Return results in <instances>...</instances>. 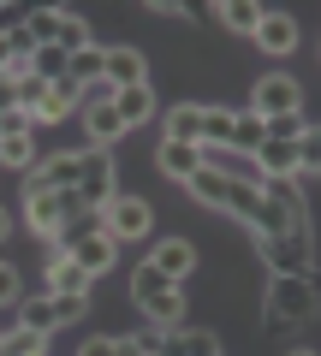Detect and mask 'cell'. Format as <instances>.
<instances>
[{"instance_id":"19","label":"cell","mask_w":321,"mask_h":356,"mask_svg":"<svg viewBox=\"0 0 321 356\" xmlns=\"http://www.w3.org/2000/svg\"><path fill=\"white\" fill-rule=\"evenodd\" d=\"M185 191H191V202L220 208V214H226V191H232V178H226V172H208V166H196V172L185 178Z\"/></svg>"},{"instance_id":"29","label":"cell","mask_w":321,"mask_h":356,"mask_svg":"<svg viewBox=\"0 0 321 356\" xmlns=\"http://www.w3.org/2000/svg\"><path fill=\"white\" fill-rule=\"evenodd\" d=\"M102 60H107V48H95V42L84 54H72V83H84V89L102 83Z\"/></svg>"},{"instance_id":"16","label":"cell","mask_w":321,"mask_h":356,"mask_svg":"<svg viewBox=\"0 0 321 356\" xmlns=\"http://www.w3.org/2000/svg\"><path fill=\"white\" fill-rule=\"evenodd\" d=\"M65 255H72V261L84 267V273H90V280H102L107 267L119 261V243L107 238V232H95V238H84V243H77V250H65Z\"/></svg>"},{"instance_id":"26","label":"cell","mask_w":321,"mask_h":356,"mask_svg":"<svg viewBox=\"0 0 321 356\" xmlns=\"http://www.w3.org/2000/svg\"><path fill=\"white\" fill-rule=\"evenodd\" d=\"M90 24H84V18H77V13H65V6H60V18H54V48H65V54H84V48H90Z\"/></svg>"},{"instance_id":"35","label":"cell","mask_w":321,"mask_h":356,"mask_svg":"<svg viewBox=\"0 0 321 356\" xmlns=\"http://www.w3.org/2000/svg\"><path fill=\"white\" fill-rule=\"evenodd\" d=\"M30 131H36V119H30L24 107H6V113H0V143L6 137H30Z\"/></svg>"},{"instance_id":"2","label":"cell","mask_w":321,"mask_h":356,"mask_svg":"<svg viewBox=\"0 0 321 356\" xmlns=\"http://www.w3.org/2000/svg\"><path fill=\"white\" fill-rule=\"evenodd\" d=\"M131 303H137V315L149 321V327L173 332L185 321V285H173L161 267H149V255H143L137 267H131Z\"/></svg>"},{"instance_id":"21","label":"cell","mask_w":321,"mask_h":356,"mask_svg":"<svg viewBox=\"0 0 321 356\" xmlns=\"http://www.w3.org/2000/svg\"><path fill=\"white\" fill-rule=\"evenodd\" d=\"M167 143H203V102H179L167 107Z\"/></svg>"},{"instance_id":"14","label":"cell","mask_w":321,"mask_h":356,"mask_svg":"<svg viewBox=\"0 0 321 356\" xmlns=\"http://www.w3.org/2000/svg\"><path fill=\"white\" fill-rule=\"evenodd\" d=\"M256 48L274 54V60H285V54L297 48V18H292V13H268V18L256 24Z\"/></svg>"},{"instance_id":"38","label":"cell","mask_w":321,"mask_h":356,"mask_svg":"<svg viewBox=\"0 0 321 356\" xmlns=\"http://www.w3.org/2000/svg\"><path fill=\"white\" fill-rule=\"evenodd\" d=\"M6 232H13V214H6V208H0V243H6Z\"/></svg>"},{"instance_id":"7","label":"cell","mask_w":321,"mask_h":356,"mask_svg":"<svg viewBox=\"0 0 321 356\" xmlns=\"http://www.w3.org/2000/svg\"><path fill=\"white\" fill-rule=\"evenodd\" d=\"M77 208H107L119 196V178H113V154L107 149H84V178H77Z\"/></svg>"},{"instance_id":"32","label":"cell","mask_w":321,"mask_h":356,"mask_svg":"<svg viewBox=\"0 0 321 356\" xmlns=\"http://www.w3.org/2000/svg\"><path fill=\"white\" fill-rule=\"evenodd\" d=\"M304 172H321V125H304L297 137V178Z\"/></svg>"},{"instance_id":"9","label":"cell","mask_w":321,"mask_h":356,"mask_svg":"<svg viewBox=\"0 0 321 356\" xmlns=\"http://www.w3.org/2000/svg\"><path fill=\"white\" fill-rule=\"evenodd\" d=\"M42 291H54V297H90V291H95V280H90V273H84V267H77L65 250H48V267H42Z\"/></svg>"},{"instance_id":"30","label":"cell","mask_w":321,"mask_h":356,"mask_svg":"<svg viewBox=\"0 0 321 356\" xmlns=\"http://www.w3.org/2000/svg\"><path fill=\"white\" fill-rule=\"evenodd\" d=\"M13 95H18V107H24L30 119H36L42 107H48V83H42V77H30V72H24V77L13 83Z\"/></svg>"},{"instance_id":"36","label":"cell","mask_w":321,"mask_h":356,"mask_svg":"<svg viewBox=\"0 0 321 356\" xmlns=\"http://www.w3.org/2000/svg\"><path fill=\"white\" fill-rule=\"evenodd\" d=\"M77 356H119V339H84Z\"/></svg>"},{"instance_id":"40","label":"cell","mask_w":321,"mask_h":356,"mask_svg":"<svg viewBox=\"0 0 321 356\" xmlns=\"http://www.w3.org/2000/svg\"><path fill=\"white\" fill-rule=\"evenodd\" d=\"M0 332H6V327H0Z\"/></svg>"},{"instance_id":"17","label":"cell","mask_w":321,"mask_h":356,"mask_svg":"<svg viewBox=\"0 0 321 356\" xmlns=\"http://www.w3.org/2000/svg\"><path fill=\"white\" fill-rule=\"evenodd\" d=\"M232 131H238V107L203 102V143L196 149H232Z\"/></svg>"},{"instance_id":"6","label":"cell","mask_w":321,"mask_h":356,"mask_svg":"<svg viewBox=\"0 0 321 356\" xmlns=\"http://www.w3.org/2000/svg\"><path fill=\"white\" fill-rule=\"evenodd\" d=\"M102 220H107V238L113 243H143L155 232V208L143 202V196H113V202L102 208Z\"/></svg>"},{"instance_id":"37","label":"cell","mask_w":321,"mask_h":356,"mask_svg":"<svg viewBox=\"0 0 321 356\" xmlns=\"http://www.w3.org/2000/svg\"><path fill=\"white\" fill-rule=\"evenodd\" d=\"M6 107H18V95H13V83L0 77V113H6Z\"/></svg>"},{"instance_id":"34","label":"cell","mask_w":321,"mask_h":356,"mask_svg":"<svg viewBox=\"0 0 321 356\" xmlns=\"http://www.w3.org/2000/svg\"><path fill=\"white\" fill-rule=\"evenodd\" d=\"M18 303H24V280L13 261H0V309H18Z\"/></svg>"},{"instance_id":"5","label":"cell","mask_w":321,"mask_h":356,"mask_svg":"<svg viewBox=\"0 0 321 356\" xmlns=\"http://www.w3.org/2000/svg\"><path fill=\"white\" fill-rule=\"evenodd\" d=\"M244 113L256 119H280V113H304V83H297L292 72H268L256 89H250V107Z\"/></svg>"},{"instance_id":"11","label":"cell","mask_w":321,"mask_h":356,"mask_svg":"<svg viewBox=\"0 0 321 356\" xmlns=\"http://www.w3.org/2000/svg\"><path fill=\"white\" fill-rule=\"evenodd\" d=\"M77 119H84L90 149H113V143L125 137V119L113 113V102H84V107H77Z\"/></svg>"},{"instance_id":"20","label":"cell","mask_w":321,"mask_h":356,"mask_svg":"<svg viewBox=\"0 0 321 356\" xmlns=\"http://www.w3.org/2000/svg\"><path fill=\"white\" fill-rule=\"evenodd\" d=\"M214 13H220V24H226L232 36H256V24L268 18V6H262V0H220Z\"/></svg>"},{"instance_id":"4","label":"cell","mask_w":321,"mask_h":356,"mask_svg":"<svg viewBox=\"0 0 321 356\" xmlns=\"http://www.w3.org/2000/svg\"><path fill=\"white\" fill-rule=\"evenodd\" d=\"M84 178V149H60L48 161H36L24 172V196H60V191H77Z\"/></svg>"},{"instance_id":"39","label":"cell","mask_w":321,"mask_h":356,"mask_svg":"<svg viewBox=\"0 0 321 356\" xmlns=\"http://www.w3.org/2000/svg\"><path fill=\"white\" fill-rule=\"evenodd\" d=\"M292 356H315V350H292Z\"/></svg>"},{"instance_id":"22","label":"cell","mask_w":321,"mask_h":356,"mask_svg":"<svg viewBox=\"0 0 321 356\" xmlns=\"http://www.w3.org/2000/svg\"><path fill=\"white\" fill-rule=\"evenodd\" d=\"M95 232H107V220H102V208H77L72 220L60 226V238L48 243V250H77L84 238H95Z\"/></svg>"},{"instance_id":"27","label":"cell","mask_w":321,"mask_h":356,"mask_svg":"<svg viewBox=\"0 0 321 356\" xmlns=\"http://www.w3.org/2000/svg\"><path fill=\"white\" fill-rule=\"evenodd\" d=\"M262 143H268V131H262V119L238 107V131H232V154H256Z\"/></svg>"},{"instance_id":"31","label":"cell","mask_w":321,"mask_h":356,"mask_svg":"<svg viewBox=\"0 0 321 356\" xmlns=\"http://www.w3.org/2000/svg\"><path fill=\"white\" fill-rule=\"evenodd\" d=\"M0 166L30 172V166H36V143H30V137H6V143H0Z\"/></svg>"},{"instance_id":"8","label":"cell","mask_w":321,"mask_h":356,"mask_svg":"<svg viewBox=\"0 0 321 356\" xmlns=\"http://www.w3.org/2000/svg\"><path fill=\"white\" fill-rule=\"evenodd\" d=\"M72 214H77V196L72 191H60V196H24V220H30V232H36L42 243L60 238V226Z\"/></svg>"},{"instance_id":"24","label":"cell","mask_w":321,"mask_h":356,"mask_svg":"<svg viewBox=\"0 0 321 356\" xmlns=\"http://www.w3.org/2000/svg\"><path fill=\"white\" fill-rule=\"evenodd\" d=\"M113 113L125 119V131L143 125V119L155 113V89H149V83H137V89H113Z\"/></svg>"},{"instance_id":"28","label":"cell","mask_w":321,"mask_h":356,"mask_svg":"<svg viewBox=\"0 0 321 356\" xmlns=\"http://www.w3.org/2000/svg\"><path fill=\"white\" fill-rule=\"evenodd\" d=\"M0 356H48V339H36L24 327H6L0 332Z\"/></svg>"},{"instance_id":"33","label":"cell","mask_w":321,"mask_h":356,"mask_svg":"<svg viewBox=\"0 0 321 356\" xmlns=\"http://www.w3.org/2000/svg\"><path fill=\"white\" fill-rule=\"evenodd\" d=\"M30 13H36V6H24V0H0V36H18V30L30 24Z\"/></svg>"},{"instance_id":"12","label":"cell","mask_w":321,"mask_h":356,"mask_svg":"<svg viewBox=\"0 0 321 356\" xmlns=\"http://www.w3.org/2000/svg\"><path fill=\"white\" fill-rule=\"evenodd\" d=\"M149 267H161L173 285H185V280L196 273V243H191V238H161V243L149 250Z\"/></svg>"},{"instance_id":"10","label":"cell","mask_w":321,"mask_h":356,"mask_svg":"<svg viewBox=\"0 0 321 356\" xmlns=\"http://www.w3.org/2000/svg\"><path fill=\"white\" fill-rule=\"evenodd\" d=\"M102 83H113V89H137V83H149V60H143V48H131V42L107 48V60H102Z\"/></svg>"},{"instance_id":"15","label":"cell","mask_w":321,"mask_h":356,"mask_svg":"<svg viewBox=\"0 0 321 356\" xmlns=\"http://www.w3.org/2000/svg\"><path fill=\"white\" fill-rule=\"evenodd\" d=\"M161 356H220V332L214 327H173L167 344H161Z\"/></svg>"},{"instance_id":"3","label":"cell","mask_w":321,"mask_h":356,"mask_svg":"<svg viewBox=\"0 0 321 356\" xmlns=\"http://www.w3.org/2000/svg\"><path fill=\"white\" fill-rule=\"evenodd\" d=\"M256 243H262L268 273H315V232H309V226L274 232V238H256Z\"/></svg>"},{"instance_id":"23","label":"cell","mask_w":321,"mask_h":356,"mask_svg":"<svg viewBox=\"0 0 321 356\" xmlns=\"http://www.w3.org/2000/svg\"><path fill=\"white\" fill-rule=\"evenodd\" d=\"M155 161H161V172H167V178H179V184H185V178L203 166V149H191V143H167V137H161Z\"/></svg>"},{"instance_id":"25","label":"cell","mask_w":321,"mask_h":356,"mask_svg":"<svg viewBox=\"0 0 321 356\" xmlns=\"http://www.w3.org/2000/svg\"><path fill=\"white\" fill-rule=\"evenodd\" d=\"M30 77H42V83H60V77H72V54L65 48H54V42H42L36 54H30Z\"/></svg>"},{"instance_id":"13","label":"cell","mask_w":321,"mask_h":356,"mask_svg":"<svg viewBox=\"0 0 321 356\" xmlns=\"http://www.w3.org/2000/svg\"><path fill=\"white\" fill-rule=\"evenodd\" d=\"M18 327L36 332V339H54L60 332V303H54V291H24V303H18Z\"/></svg>"},{"instance_id":"18","label":"cell","mask_w":321,"mask_h":356,"mask_svg":"<svg viewBox=\"0 0 321 356\" xmlns=\"http://www.w3.org/2000/svg\"><path fill=\"white\" fill-rule=\"evenodd\" d=\"M250 161H256L262 178H297V143H274V137H268Z\"/></svg>"},{"instance_id":"1","label":"cell","mask_w":321,"mask_h":356,"mask_svg":"<svg viewBox=\"0 0 321 356\" xmlns=\"http://www.w3.org/2000/svg\"><path fill=\"white\" fill-rule=\"evenodd\" d=\"M321 309V273H274L268 297H262V332H285L315 321Z\"/></svg>"}]
</instances>
